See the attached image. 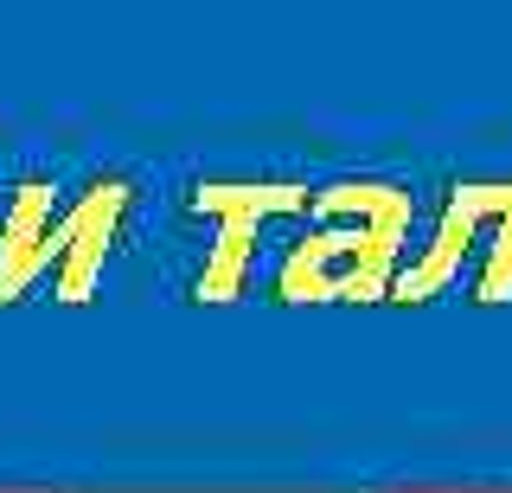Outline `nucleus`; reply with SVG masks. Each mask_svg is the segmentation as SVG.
Masks as SVG:
<instances>
[{
    "mask_svg": "<svg viewBox=\"0 0 512 493\" xmlns=\"http://www.w3.org/2000/svg\"><path fill=\"white\" fill-rule=\"evenodd\" d=\"M397 301H512V180L448 186L436 231L397 269Z\"/></svg>",
    "mask_w": 512,
    "mask_h": 493,
    "instance_id": "7ed1b4c3",
    "label": "nucleus"
},
{
    "mask_svg": "<svg viewBox=\"0 0 512 493\" xmlns=\"http://www.w3.org/2000/svg\"><path fill=\"white\" fill-rule=\"evenodd\" d=\"M416 205L391 180H333L288 231L276 295L282 301H384L397 289Z\"/></svg>",
    "mask_w": 512,
    "mask_h": 493,
    "instance_id": "f03ea898",
    "label": "nucleus"
},
{
    "mask_svg": "<svg viewBox=\"0 0 512 493\" xmlns=\"http://www.w3.org/2000/svg\"><path fill=\"white\" fill-rule=\"evenodd\" d=\"M314 193L301 180H199L186 193V212L205 225V263L192 276L199 301H237L250 289L256 250L276 231L308 218Z\"/></svg>",
    "mask_w": 512,
    "mask_h": 493,
    "instance_id": "20e7f679",
    "label": "nucleus"
},
{
    "mask_svg": "<svg viewBox=\"0 0 512 493\" xmlns=\"http://www.w3.org/2000/svg\"><path fill=\"white\" fill-rule=\"evenodd\" d=\"M135 186L122 173L90 180H20L0 205V308L52 289V301H90L128 231Z\"/></svg>",
    "mask_w": 512,
    "mask_h": 493,
    "instance_id": "f257e3e1",
    "label": "nucleus"
}]
</instances>
